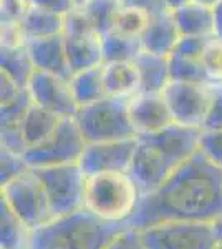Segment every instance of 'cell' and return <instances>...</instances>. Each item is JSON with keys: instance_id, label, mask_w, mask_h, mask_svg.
Here are the masks:
<instances>
[{"instance_id": "obj_44", "label": "cell", "mask_w": 222, "mask_h": 249, "mask_svg": "<svg viewBox=\"0 0 222 249\" xmlns=\"http://www.w3.org/2000/svg\"><path fill=\"white\" fill-rule=\"evenodd\" d=\"M191 2L199 3V5H204V7H209V9H216L222 0H191Z\"/></svg>"}, {"instance_id": "obj_9", "label": "cell", "mask_w": 222, "mask_h": 249, "mask_svg": "<svg viewBox=\"0 0 222 249\" xmlns=\"http://www.w3.org/2000/svg\"><path fill=\"white\" fill-rule=\"evenodd\" d=\"M82 131L75 118H63L50 140L25 151V161L30 168H45L56 164L78 163L85 150Z\"/></svg>"}, {"instance_id": "obj_14", "label": "cell", "mask_w": 222, "mask_h": 249, "mask_svg": "<svg viewBox=\"0 0 222 249\" xmlns=\"http://www.w3.org/2000/svg\"><path fill=\"white\" fill-rule=\"evenodd\" d=\"M27 48L34 60L35 70L58 75L67 80L71 78V68L67 57L65 37L55 35L47 38H32L27 42Z\"/></svg>"}, {"instance_id": "obj_8", "label": "cell", "mask_w": 222, "mask_h": 249, "mask_svg": "<svg viewBox=\"0 0 222 249\" xmlns=\"http://www.w3.org/2000/svg\"><path fill=\"white\" fill-rule=\"evenodd\" d=\"M0 199L9 204L12 211L32 230L45 226L55 219L43 183L32 168L0 186Z\"/></svg>"}, {"instance_id": "obj_38", "label": "cell", "mask_w": 222, "mask_h": 249, "mask_svg": "<svg viewBox=\"0 0 222 249\" xmlns=\"http://www.w3.org/2000/svg\"><path fill=\"white\" fill-rule=\"evenodd\" d=\"M27 42L22 23H0V47H22Z\"/></svg>"}, {"instance_id": "obj_43", "label": "cell", "mask_w": 222, "mask_h": 249, "mask_svg": "<svg viewBox=\"0 0 222 249\" xmlns=\"http://www.w3.org/2000/svg\"><path fill=\"white\" fill-rule=\"evenodd\" d=\"M189 2H191V0H164L168 10H171V12L177 10L179 7H183V5H186V3H189Z\"/></svg>"}, {"instance_id": "obj_42", "label": "cell", "mask_w": 222, "mask_h": 249, "mask_svg": "<svg viewBox=\"0 0 222 249\" xmlns=\"http://www.w3.org/2000/svg\"><path fill=\"white\" fill-rule=\"evenodd\" d=\"M214 38L222 42V2L214 9Z\"/></svg>"}, {"instance_id": "obj_37", "label": "cell", "mask_w": 222, "mask_h": 249, "mask_svg": "<svg viewBox=\"0 0 222 249\" xmlns=\"http://www.w3.org/2000/svg\"><path fill=\"white\" fill-rule=\"evenodd\" d=\"M104 249H146V246H144L141 231L130 226L116 234Z\"/></svg>"}, {"instance_id": "obj_28", "label": "cell", "mask_w": 222, "mask_h": 249, "mask_svg": "<svg viewBox=\"0 0 222 249\" xmlns=\"http://www.w3.org/2000/svg\"><path fill=\"white\" fill-rule=\"evenodd\" d=\"M120 5V2H113V0H88L82 7L88 14L96 32L100 35H104L113 30L116 12H118Z\"/></svg>"}, {"instance_id": "obj_6", "label": "cell", "mask_w": 222, "mask_h": 249, "mask_svg": "<svg viewBox=\"0 0 222 249\" xmlns=\"http://www.w3.org/2000/svg\"><path fill=\"white\" fill-rule=\"evenodd\" d=\"M141 234L146 249H216L221 244L216 221H168Z\"/></svg>"}, {"instance_id": "obj_47", "label": "cell", "mask_w": 222, "mask_h": 249, "mask_svg": "<svg viewBox=\"0 0 222 249\" xmlns=\"http://www.w3.org/2000/svg\"><path fill=\"white\" fill-rule=\"evenodd\" d=\"M216 249H222V241H221V244H219V246H217Z\"/></svg>"}, {"instance_id": "obj_35", "label": "cell", "mask_w": 222, "mask_h": 249, "mask_svg": "<svg viewBox=\"0 0 222 249\" xmlns=\"http://www.w3.org/2000/svg\"><path fill=\"white\" fill-rule=\"evenodd\" d=\"M214 37H181L172 53L186 58L203 60L205 48Z\"/></svg>"}, {"instance_id": "obj_26", "label": "cell", "mask_w": 222, "mask_h": 249, "mask_svg": "<svg viewBox=\"0 0 222 249\" xmlns=\"http://www.w3.org/2000/svg\"><path fill=\"white\" fill-rule=\"evenodd\" d=\"M169 73H171L172 82L211 83L203 60L186 58L176 53L169 55Z\"/></svg>"}, {"instance_id": "obj_1", "label": "cell", "mask_w": 222, "mask_h": 249, "mask_svg": "<svg viewBox=\"0 0 222 249\" xmlns=\"http://www.w3.org/2000/svg\"><path fill=\"white\" fill-rule=\"evenodd\" d=\"M222 216V168L197 150L157 190L143 195L128 226L146 230L168 221H217Z\"/></svg>"}, {"instance_id": "obj_16", "label": "cell", "mask_w": 222, "mask_h": 249, "mask_svg": "<svg viewBox=\"0 0 222 249\" xmlns=\"http://www.w3.org/2000/svg\"><path fill=\"white\" fill-rule=\"evenodd\" d=\"M133 62L139 75V91L143 93H159L171 82L169 57L166 55L141 50Z\"/></svg>"}, {"instance_id": "obj_12", "label": "cell", "mask_w": 222, "mask_h": 249, "mask_svg": "<svg viewBox=\"0 0 222 249\" xmlns=\"http://www.w3.org/2000/svg\"><path fill=\"white\" fill-rule=\"evenodd\" d=\"M27 88L34 103L53 111L62 118H75L78 105L71 91L70 80L35 70Z\"/></svg>"}, {"instance_id": "obj_10", "label": "cell", "mask_w": 222, "mask_h": 249, "mask_svg": "<svg viewBox=\"0 0 222 249\" xmlns=\"http://www.w3.org/2000/svg\"><path fill=\"white\" fill-rule=\"evenodd\" d=\"M174 122L186 126L201 128L211 103V83L169 82L163 90Z\"/></svg>"}, {"instance_id": "obj_31", "label": "cell", "mask_w": 222, "mask_h": 249, "mask_svg": "<svg viewBox=\"0 0 222 249\" xmlns=\"http://www.w3.org/2000/svg\"><path fill=\"white\" fill-rule=\"evenodd\" d=\"M28 170L30 166L25 161V156L0 148V186L10 183Z\"/></svg>"}, {"instance_id": "obj_27", "label": "cell", "mask_w": 222, "mask_h": 249, "mask_svg": "<svg viewBox=\"0 0 222 249\" xmlns=\"http://www.w3.org/2000/svg\"><path fill=\"white\" fill-rule=\"evenodd\" d=\"M149 20H151V15L148 12L121 3L118 12H116L113 30L118 32V34L126 35V37L141 38V35L146 30Z\"/></svg>"}, {"instance_id": "obj_13", "label": "cell", "mask_w": 222, "mask_h": 249, "mask_svg": "<svg viewBox=\"0 0 222 249\" xmlns=\"http://www.w3.org/2000/svg\"><path fill=\"white\" fill-rule=\"evenodd\" d=\"M130 116L136 135H149L176 123L163 91L159 93H136L130 100Z\"/></svg>"}, {"instance_id": "obj_21", "label": "cell", "mask_w": 222, "mask_h": 249, "mask_svg": "<svg viewBox=\"0 0 222 249\" xmlns=\"http://www.w3.org/2000/svg\"><path fill=\"white\" fill-rule=\"evenodd\" d=\"M34 230L0 199V249H30Z\"/></svg>"}, {"instance_id": "obj_34", "label": "cell", "mask_w": 222, "mask_h": 249, "mask_svg": "<svg viewBox=\"0 0 222 249\" xmlns=\"http://www.w3.org/2000/svg\"><path fill=\"white\" fill-rule=\"evenodd\" d=\"M203 63L211 82H222V42L212 38L203 55Z\"/></svg>"}, {"instance_id": "obj_20", "label": "cell", "mask_w": 222, "mask_h": 249, "mask_svg": "<svg viewBox=\"0 0 222 249\" xmlns=\"http://www.w3.org/2000/svg\"><path fill=\"white\" fill-rule=\"evenodd\" d=\"M172 14L181 37H214V9L189 2Z\"/></svg>"}, {"instance_id": "obj_23", "label": "cell", "mask_w": 222, "mask_h": 249, "mask_svg": "<svg viewBox=\"0 0 222 249\" xmlns=\"http://www.w3.org/2000/svg\"><path fill=\"white\" fill-rule=\"evenodd\" d=\"M0 71L14 78L22 88H27L35 71L34 60L27 45L0 47Z\"/></svg>"}, {"instance_id": "obj_15", "label": "cell", "mask_w": 222, "mask_h": 249, "mask_svg": "<svg viewBox=\"0 0 222 249\" xmlns=\"http://www.w3.org/2000/svg\"><path fill=\"white\" fill-rule=\"evenodd\" d=\"M181 38V32L177 29L174 14L171 10L161 12V14L151 15L146 30L141 35V45L143 50L153 52L157 55H169L174 52Z\"/></svg>"}, {"instance_id": "obj_40", "label": "cell", "mask_w": 222, "mask_h": 249, "mask_svg": "<svg viewBox=\"0 0 222 249\" xmlns=\"http://www.w3.org/2000/svg\"><path fill=\"white\" fill-rule=\"evenodd\" d=\"M23 88L15 82L14 78H10L7 73L0 71V105H7L12 100L17 96Z\"/></svg>"}, {"instance_id": "obj_22", "label": "cell", "mask_w": 222, "mask_h": 249, "mask_svg": "<svg viewBox=\"0 0 222 249\" xmlns=\"http://www.w3.org/2000/svg\"><path fill=\"white\" fill-rule=\"evenodd\" d=\"M70 85L78 108L86 107L108 96L103 80V65L76 71L71 75Z\"/></svg>"}, {"instance_id": "obj_29", "label": "cell", "mask_w": 222, "mask_h": 249, "mask_svg": "<svg viewBox=\"0 0 222 249\" xmlns=\"http://www.w3.org/2000/svg\"><path fill=\"white\" fill-rule=\"evenodd\" d=\"M34 103L28 88H23L20 93L7 105H0V128L7 126H22L28 108Z\"/></svg>"}, {"instance_id": "obj_17", "label": "cell", "mask_w": 222, "mask_h": 249, "mask_svg": "<svg viewBox=\"0 0 222 249\" xmlns=\"http://www.w3.org/2000/svg\"><path fill=\"white\" fill-rule=\"evenodd\" d=\"M62 120V116H58L53 111L47 110V108L40 107L37 103H32V107L28 108L25 118L22 122V133L27 150L50 140Z\"/></svg>"}, {"instance_id": "obj_11", "label": "cell", "mask_w": 222, "mask_h": 249, "mask_svg": "<svg viewBox=\"0 0 222 249\" xmlns=\"http://www.w3.org/2000/svg\"><path fill=\"white\" fill-rule=\"evenodd\" d=\"M136 144H138V136L130 140L86 143L78 163L86 176L113 171L130 173Z\"/></svg>"}, {"instance_id": "obj_19", "label": "cell", "mask_w": 222, "mask_h": 249, "mask_svg": "<svg viewBox=\"0 0 222 249\" xmlns=\"http://www.w3.org/2000/svg\"><path fill=\"white\" fill-rule=\"evenodd\" d=\"M65 47L71 73L86 70V68L100 67L104 63L102 35H96V37H65Z\"/></svg>"}, {"instance_id": "obj_5", "label": "cell", "mask_w": 222, "mask_h": 249, "mask_svg": "<svg viewBox=\"0 0 222 249\" xmlns=\"http://www.w3.org/2000/svg\"><path fill=\"white\" fill-rule=\"evenodd\" d=\"M130 100L120 96H104L86 107H80L75 122L86 143L115 142L136 138L130 116Z\"/></svg>"}, {"instance_id": "obj_41", "label": "cell", "mask_w": 222, "mask_h": 249, "mask_svg": "<svg viewBox=\"0 0 222 249\" xmlns=\"http://www.w3.org/2000/svg\"><path fill=\"white\" fill-rule=\"evenodd\" d=\"M123 5L128 7H136L139 10L148 12L149 15H156L161 12H166L168 7L164 3V0H121Z\"/></svg>"}, {"instance_id": "obj_24", "label": "cell", "mask_w": 222, "mask_h": 249, "mask_svg": "<svg viewBox=\"0 0 222 249\" xmlns=\"http://www.w3.org/2000/svg\"><path fill=\"white\" fill-rule=\"evenodd\" d=\"M22 25L28 40L63 35V15L30 5Z\"/></svg>"}, {"instance_id": "obj_33", "label": "cell", "mask_w": 222, "mask_h": 249, "mask_svg": "<svg viewBox=\"0 0 222 249\" xmlns=\"http://www.w3.org/2000/svg\"><path fill=\"white\" fill-rule=\"evenodd\" d=\"M199 150L216 166L222 168V130H203L199 138Z\"/></svg>"}, {"instance_id": "obj_25", "label": "cell", "mask_w": 222, "mask_h": 249, "mask_svg": "<svg viewBox=\"0 0 222 249\" xmlns=\"http://www.w3.org/2000/svg\"><path fill=\"white\" fill-rule=\"evenodd\" d=\"M103 58L104 63L108 62H133L141 50V40L135 37H126L123 34L111 30L102 35Z\"/></svg>"}, {"instance_id": "obj_39", "label": "cell", "mask_w": 222, "mask_h": 249, "mask_svg": "<svg viewBox=\"0 0 222 249\" xmlns=\"http://www.w3.org/2000/svg\"><path fill=\"white\" fill-rule=\"evenodd\" d=\"M32 7L53 12V14L65 15L76 7L75 0H28Z\"/></svg>"}, {"instance_id": "obj_7", "label": "cell", "mask_w": 222, "mask_h": 249, "mask_svg": "<svg viewBox=\"0 0 222 249\" xmlns=\"http://www.w3.org/2000/svg\"><path fill=\"white\" fill-rule=\"evenodd\" d=\"M32 170L37 173L40 181L43 183L55 218L85 210L86 175L83 173L80 163L32 168Z\"/></svg>"}, {"instance_id": "obj_4", "label": "cell", "mask_w": 222, "mask_h": 249, "mask_svg": "<svg viewBox=\"0 0 222 249\" xmlns=\"http://www.w3.org/2000/svg\"><path fill=\"white\" fill-rule=\"evenodd\" d=\"M141 191L130 173H98L86 176L85 210L110 223H126L135 214Z\"/></svg>"}, {"instance_id": "obj_30", "label": "cell", "mask_w": 222, "mask_h": 249, "mask_svg": "<svg viewBox=\"0 0 222 249\" xmlns=\"http://www.w3.org/2000/svg\"><path fill=\"white\" fill-rule=\"evenodd\" d=\"M63 35L65 37H96L100 35L93 27L83 7H75L63 15Z\"/></svg>"}, {"instance_id": "obj_48", "label": "cell", "mask_w": 222, "mask_h": 249, "mask_svg": "<svg viewBox=\"0 0 222 249\" xmlns=\"http://www.w3.org/2000/svg\"><path fill=\"white\" fill-rule=\"evenodd\" d=\"M113 2H120L121 3V0H113Z\"/></svg>"}, {"instance_id": "obj_46", "label": "cell", "mask_w": 222, "mask_h": 249, "mask_svg": "<svg viewBox=\"0 0 222 249\" xmlns=\"http://www.w3.org/2000/svg\"><path fill=\"white\" fill-rule=\"evenodd\" d=\"M88 0H75V3H76V7H82V5H85Z\"/></svg>"}, {"instance_id": "obj_32", "label": "cell", "mask_w": 222, "mask_h": 249, "mask_svg": "<svg viewBox=\"0 0 222 249\" xmlns=\"http://www.w3.org/2000/svg\"><path fill=\"white\" fill-rule=\"evenodd\" d=\"M203 130H222V82H211V103Z\"/></svg>"}, {"instance_id": "obj_36", "label": "cell", "mask_w": 222, "mask_h": 249, "mask_svg": "<svg viewBox=\"0 0 222 249\" xmlns=\"http://www.w3.org/2000/svg\"><path fill=\"white\" fill-rule=\"evenodd\" d=\"M28 9V0H0V23H22Z\"/></svg>"}, {"instance_id": "obj_45", "label": "cell", "mask_w": 222, "mask_h": 249, "mask_svg": "<svg viewBox=\"0 0 222 249\" xmlns=\"http://www.w3.org/2000/svg\"><path fill=\"white\" fill-rule=\"evenodd\" d=\"M216 224H217V231H219V236H221V241H222V216L216 221Z\"/></svg>"}, {"instance_id": "obj_2", "label": "cell", "mask_w": 222, "mask_h": 249, "mask_svg": "<svg viewBox=\"0 0 222 249\" xmlns=\"http://www.w3.org/2000/svg\"><path fill=\"white\" fill-rule=\"evenodd\" d=\"M201 128L172 123L157 133L139 135L130 175L141 196L157 190L199 150Z\"/></svg>"}, {"instance_id": "obj_3", "label": "cell", "mask_w": 222, "mask_h": 249, "mask_svg": "<svg viewBox=\"0 0 222 249\" xmlns=\"http://www.w3.org/2000/svg\"><path fill=\"white\" fill-rule=\"evenodd\" d=\"M126 228L128 223H110L82 210L34 230L30 249H104Z\"/></svg>"}, {"instance_id": "obj_18", "label": "cell", "mask_w": 222, "mask_h": 249, "mask_svg": "<svg viewBox=\"0 0 222 249\" xmlns=\"http://www.w3.org/2000/svg\"><path fill=\"white\" fill-rule=\"evenodd\" d=\"M103 80L108 96L133 98L139 93V75L135 62L103 63Z\"/></svg>"}]
</instances>
